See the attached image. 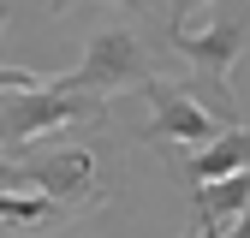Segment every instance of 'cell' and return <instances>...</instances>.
Masks as SVG:
<instances>
[{
	"label": "cell",
	"instance_id": "cell-10",
	"mask_svg": "<svg viewBox=\"0 0 250 238\" xmlns=\"http://www.w3.org/2000/svg\"><path fill=\"white\" fill-rule=\"evenodd\" d=\"M191 238H221V232H191Z\"/></svg>",
	"mask_w": 250,
	"mask_h": 238
},
{
	"label": "cell",
	"instance_id": "cell-7",
	"mask_svg": "<svg viewBox=\"0 0 250 238\" xmlns=\"http://www.w3.org/2000/svg\"><path fill=\"white\" fill-rule=\"evenodd\" d=\"M191 197H197L203 232H221L227 220H238L244 208H250V173H227V178H208V185H197Z\"/></svg>",
	"mask_w": 250,
	"mask_h": 238
},
{
	"label": "cell",
	"instance_id": "cell-8",
	"mask_svg": "<svg viewBox=\"0 0 250 238\" xmlns=\"http://www.w3.org/2000/svg\"><path fill=\"white\" fill-rule=\"evenodd\" d=\"M48 6H54V12H72V6H83V0H48Z\"/></svg>",
	"mask_w": 250,
	"mask_h": 238
},
{
	"label": "cell",
	"instance_id": "cell-2",
	"mask_svg": "<svg viewBox=\"0 0 250 238\" xmlns=\"http://www.w3.org/2000/svg\"><path fill=\"white\" fill-rule=\"evenodd\" d=\"M107 101L60 89V78L24 72V66H0V149H24L72 119H102Z\"/></svg>",
	"mask_w": 250,
	"mask_h": 238
},
{
	"label": "cell",
	"instance_id": "cell-1",
	"mask_svg": "<svg viewBox=\"0 0 250 238\" xmlns=\"http://www.w3.org/2000/svg\"><path fill=\"white\" fill-rule=\"evenodd\" d=\"M203 6H208L203 30L167 24V42H173V54L185 60V66H191V83H185V89H191L221 125H244L238 101H232V66H238V54L250 42V24L238 12V0H203Z\"/></svg>",
	"mask_w": 250,
	"mask_h": 238
},
{
	"label": "cell",
	"instance_id": "cell-3",
	"mask_svg": "<svg viewBox=\"0 0 250 238\" xmlns=\"http://www.w3.org/2000/svg\"><path fill=\"white\" fill-rule=\"evenodd\" d=\"M12 178H18V191L48 202V220L89 215V208L107 197L102 161H96V149H83V143H54V149H36V155H12Z\"/></svg>",
	"mask_w": 250,
	"mask_h": 238
},
{
	"label": "cell",
	"instance_id": "cell-4",
	"mask_svg": "<svg viewBox=\"0 0 250 238\" xmlns=\"http://www.w3.org/2000/svg\"><path fill=\"white\" fill-rule=\"evenodd\" d=\"M143 78H155L143 36H137L131 24H102L96 36L83 42V60H78V72H66V78H60V89H78V96L113 101L119 89H137Z\"/></svg>",
	"mask_w": 250,
	"mask_h": 238
},
{
	"label": "cell",
	"instance_id": "cell-6",
	"mask_svg": "<svg viewBox=\"0 0 250 238\" xmlns=\"http://www.w3.org/2000/svg\"><path fill=\"white\" fill-rule=\"evenodd\" d=\"M244 167H250V137H244V125H221L203 149H191L185 178H191V185H208V178H227V173H244Z\"/></svg>",
	"mask_w": 250,
	"mask_h": 238
},
{
	"label": "cell",
	"instance_id": "cell-9",
	"mask_svg": "<svg viewBox=\"0 0 250 238\" xmlns=\"http://www.w3.org/2000/svg\"><path fill=\"white\" fill-rule=\"evenodd\" d=\"M0 30H6V0H0Z\"/></svg>",
	"mask_w": 250,
	"mask_h": 238
},
{
	"label": "cell",
	"instance_id": "cell-5",
	"mask_svg": "<svg viewBox=\"0 0 250 238\" xmlns=\"http://www.w3.org/2000/svg\"><path fill=\"white\" fill-rule=\"evenodd\" d=\"M143 101H149V131L161 137V143H185V149H203L214 131H221V119H214L185 83L173 78H143Z\"/></svg>",
	"mask_w": 250,
	"mask_h": 238
}]
</instances>
